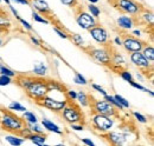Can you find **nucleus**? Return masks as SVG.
I'll return each mask as SVG.
<instances>
[{"instance_id": "15", "label": "nucleus", "mask_w": 154, "mask_h": 146, "mask_svg": "<svg viewBox=\"0 0 154 146\" xmlns=\"http://www.w3.org/2000/svg\"><path fill=\"white\" fill-rule=\"evenodd\" d=\"M27 138H29L35 145H38V146L44 145V143H45V140H46V137H45L44 134H42V133H33V132H31V133L27 136Z\"/></svg>"}, {"instance_id": "39", "label": "nucleus", "mask_w": 154, "mask_h": 146, "mask_svg": "<svg viewBox=\"0 0 154 146\" xmlns=\"http://www.w3.org/2000/svg\"><path fill=\"white\" fill-rule=\"evenodd\" d=\"M54 31L57 33L58 36H60V38H63V39H68V34L65 33V32H63V31H60L58 27H54Z\"/></svg>"}, {"instance_id": "14", "label": "nucleus", "mask_w": 154, "mask_h": 146, "mask_svg": "<svg viewBox=\"0 0 154 146\" xmlns=\"http://www.w3.org/2000/svg\"><path fill=\"white\" fill-rule=\"evenodd\" d=\"M30 4H31L37 11L42 12V13H51V10H50L48 2L44 1V0H31Z\"/></svg>"}, {"instance_id": "54", "label": "nucleus", "mask_w": 154, "mask_h": 146, "mask_svg": "<svg viewBox=\"0 0 154 146\" xmlns=\"http://www.w3.org/2000/svg\"><path fill=\"white\" fill-rule=\"evenodd\" d=\"M0 46H1V40H0Z\"/></svg>"}, {"instance_id": "49", "label": "nucleus", "mask_w": 154, "mask_h": 146, "mask_svg": "<svg viewBox=\"0 0 154 146\" xmlns=\"http://www.w3.org/2000/svg\"><path fill=\"white\" fill-rule=\"evenodd\" d=\"M13 1H16L18 4H23V5H30V1L29 0H13Z\"/></svg>"}, {"instance_id": "44", "label": "nucleus", "mask_w": 154, "mask_h": 146, "mask_svg": "<svg viewBox=\"0 0 154 146\" xmlns=\"http://www.w3.org/2000/svg\"><path fill=\"white\" fill-rule=\"evenodd\" d=\"M60 2L65 6H74L76 4V0H60Z\"/></svg>"}, {"instance_id": "31", "label": "nucleus", "mask_w": 154, "mask_h": 146, "mask_svg": "<svg viewBox=\"0 0 154 146\" xmlns=\"http://www.w3.org/2000/svg\"><path fill=\"white\" fill-rule=\"evenodd\" d=\"M115 97V99L123 106V109H127V107H129V103L123 98V97H121V95H119V94H116V95H114Z\"/></svg>"}, {"instance_id": "9", "label": "nucleus", "mask_w": 154, "mask_h": 146, "mask_svg": "<svg viewBox=\"0 0 154 146\" xmlns=\"http://www.w3.org/2000/svg\"><path fill=\"white\" fill-rule=\"evenodd\" d=\"M89 54L93 57V59H95L97 63L102 64V65H108L110 63V57L109 54L104 51V50H100V48H90Z\"/></svg>"}, {"instance_id": "55", "label": "nucleus", "mask_w": 154, "mask_h": 146, "mask_svg": "<svg viewBox=\"0 0 154 146\" xmlns=\"http://www.w3.org/2000/svg\"><path fill=\"white\" fill-rule=\"evenodd\" d=\"M0 60H1V59H0Z\"/></svg>"}, {"instance_id": "29", "label": "nucleus", "mask_w": 154, "mask_h": 146, "mask_svg": "<svg viewBox=\"0 0 154 146\" xmlns=\"http://www.w3.org/2000/svg\"><path fill=\"white\" fill-rule=\"evenodd\" d=\"M0 74H2V75H8V77H14V75H16V73L13 72L12 70H10V69H7V67H5V66H0Z\"/></svg>"}, {"instance_id": "4", "label": "nucleus", "mask_w": 154, "mask_h": 146, "mask_svg": "<svg viewBox=\"0 0 154 146\" xmlns=\"http://www.w3.org/2000/svg\"><path fill=\"white\" fill-rule=\"evenodd\" d=\"M63 111V118L65 119V121L70 123V124H76L82 121V113L79 109L75 105H65V107L62 110Z\"/></svg>"}, {"instance_id": "56", "label": "nucleus", "mask_w": 154, "mask_h": 146, "mask_svg": "<svg viewBox=\"0 0 154 146\" xmlns=\"http://www.w3.org/2000/svg\"><path fill=\"white\" fill-rule=\"evenodd\" d=\"M0 1H1V0H0Z\"/></svg>"}, {"instance_id": "17", "label": "nucleus", "mask_w": 154, "mask_h": 146, "mask_svg": "<svg viewBox=\"0 0 154 146\" xmlns=\"http://www.w3.org/2000/svg\"><path fill=\"white\" fill-rule=\"evenodd\" d=\"M42 124H43L44 128H46L48 131H51V132H55V133H58V134H62V131H60L59 127H58L56 124H54L52 121H50V120H48V119H43Z\"/></svg>"}, {"instance_id": "41", "label": "nucleus", "mask_w": 154, "mask_h": 146, "mask_svg": "<svg viewBox=\"0 0 154 146\" xmlns=\"http://www.w3.org/2000/svg\"><path fill=\"white\" fill-rule=\"evenodd\" d=\"M18 19H19V21L21 22V24H23V26H24L26 30H29V31H32V26H31V25H30V24H29L26 20H24V19H21V18H18Z\"/></svg>"}, {"instance_id": "3", "label": "nucleus", "mask_w": 154, "mask_h": 146, "mask_svg": "<svg viewBox=\"0 0 154 146\" xmlns=\"http://www.w3.org/2000/svg\"><path fill=\"white\" fill-rule=\"evenodd\" d=\"M36 101H37L38 105L51 110V111H54V112H60L65 107V105L68 104L66 100H55V99L49 98V97H46V95H44L43 98H40L38 100H36Z\"/></svg>"}, {"instance_id": "23", "label": "nucleus", "mask_w": 154, "mask_h": 146, "mask_svg": "<svg viewBox=\"0 0 154 146\" xmlns=\"http://www.w3.org/2000/svg\"><path fill=\"white\" fill-rule=\"evenodd\" d=\"M6 140L11 144V145H23L24 144V139L19 138V137H14V136H7Z\"/></svg>"}, {"instance_id": "25", "label": "nucleus", "mask_w": 154, "mask_h": 146, "mask_svg": "<svg viewBox=\"0 0 154 146\" xmlns=\"http://www.w3.org/2000/svg\"><path fill=\"white\" fill-rule=\"evenodd\" d=\"M24 119L27 121V123H36L37 124V117L35 115V113H32V112H27V111H25V113H24Z\"/></svg>"}, {"instance_id": "47", "label": "nucleus", "mask_w": 154, "mask_h": 146, "mask_svg": "<svg viewBox=\"0 0 154 146\" xmlns=\"http://www.w3.org/2000/svg\"><path fill=\"white\" fill-rule=\"evenodd\" d=\"M31 40H32V42L36 45V46H42V44H40V41H39L38 39H36L35 36H31Z\"/></svg>"}, {"instance_id": "32", "label": "nucleus", "mask_w": 154, "mask_h": 146, "mask_svg": "<svg viewBox=\"0 0 154 146\" xmlns=\"http://www.w3.org/2000/svg\"><path fill=\"white\" fill-rule=\"evenodd\" d=\"M121 78L123 79V80H126V81H132L133 80V77H132V74H131V72H128V71H122L121 72Z\"/></svg>"}, {"instance_id": "19", "label": "nucleus", "mask_w": 154, "mask_h": 146, "mask_svg": "<svg viewBox=\"0 0 154 146\" xmlns=\"http://www.w3.org/2000/svg\"><path fill=\"white\" fill-rule=\"evenodd\" d=\"M33 79L35 78H32V77H25V75H20L17 78V84L19 85L20 87L23 89V90H25L32 81H33Z\"/></svg>"}, {"instance_id": "18", "label": "nucleus", "mask_w": 154, "mask_h": 146, "mask_svg": "<svg viewBox=\"0 0 154 146\" xmlns=\"http://www.w3.org/2000/svg\"><path fill=\"white\" fill-rule=\"evenodd\" d=\"M33 73H35L37 77H45L46 73H48V67H46L43 63H37V64L33 66Z\"/></svg>"}, {"instance_id": "16", "label": "nucleus", "mask_w": 154, "mask_h": 146, "mask_svg": "<svg viewBox=\"0 0 154 146\" xmlns=\"http://www.w3.org/2000/svg\"><path fill=\"white\" fill-rule=\"evenodd\" d=\"M117 25H119L120 27L125 28V30H129V28L133 27L134 22H133V19L132 18L123 16V17H120V18L117 19Z\"/></svg>"}, {"instance_id": "12", "label": "nucleus", "mask_w": 154, "mask_h": 146, "mask_svg": "<svg viewBox=\"0 0 154 146\" xmlns=\"http://www.w3.org/2000/svg\"><path fill=\"white\" fill-rule=\"evenodd\" d=\"M119 6L123 12L129 13V14H136L140 11L139 5L134 2L133 0H120Z\"/></svg>"}, {"instance_id": "43", "label": "nucleus", "mask_w": 154, "mask_h": 146, "mask_svg": "<svg viewBox=\"0 0 154 146\" xmlns=\"http://www.w3.org/2000/svg\"><path fill=\"white\" fill-rule=\"evenodd\" d=\"M93 89H94V90H96L97 92H100V93H101V94H103V95L108 94V93L104 91V90H103L101 86H98V85H96V84H94V85H93Z\"/></svg>"}, {"instance_id": "27", "label": "nucleus", "mask_w": 154, "mask_h": 146, "mask_svg": "<svg viewBox=\"0 0 154 146\" xmlns=\"http://www.w3.org/2000/svg\"><path fill=\"white\" fill-rule=\"evenodd\" d=\"M74 81H75L76 84H78V85H87V80H85V78L78 72L75 73V79H74Z\"/></svg>"}, {"instance_id": "5", "label": "nucleus", "mask_w": 154, "mask_h": 146, "mask_svg": "<svg viewBox=\"0 0 154 146\" xmlns=\"http://www.w3.org/2000/svg\"><path fill=\"white\" fill-rule=\"evenodd\" d=\"M93 123L95 127L100 130L101 132H107L113 127V119L109 115H104L100 113H97L93 117Z\"/></svg>"}, {"instance_id": "37", "label": "nucleus", "mask_w": 154, "mask_h": 146, "mask_svg": "<svg viewBox=\"0 0 154 146\" xmlns=\"http://www.w3.org/2000/svg\"><path fill=\"white\" fill-rule=\"evenodd\" d=\"M134 117L137 119V121H140V123H142V124H145V123H147V119H146V117H143L142 114H140L139 112H134Z\"/></svg>"}, {"instance_id": "8", "label": "nucleus", "mask_w": 154, "mask_h": 146, "mask_svg": "<svg viewBox=\"0 0 154 146\" xmlns=\"http://www.w3.org/2000/svg\"><path fill=\"white\" fill-rule=\"evenodd\" d=\"M122 45L125 46V48L128 52H137V51H141L143 48V42L136 38H133V36H126Z\"/></svg>"}, {"instance_id": "52", "label": "nucleus", "mask_w": 154, "mask_h": 146, "mask_svg": "<svg viewBox=\"0 0 154 146\" xmlns=\"http://www.w3.org/2000/svg\"><path fill=\"white\" fill-rule=\"evenodd\" d=\"M89 1H90V4H96L98 0H89Z\"/></svg>"}, {"instance_id": "34", "label": "nucleus", "mask_w": 154, "mask_h": 146, "mask_svg": "<svg viewBox=\"0 0 154 146\" xmlns=\"http://www.w3.org/2000/svg\"><path fill=\"white\" fill-rule=\"evenodd\" d=\"M32 16H33V20H35V21H37V22H42V24H49V21H48L46 19L42 18L38 13H35V12H33V14H32Z\"/></svg>"}, {"instance_id": "42", "label": "nucleus", "mask_w": 154, "mask_h": 146, "mask_svg": "<svg viewBox=\"0 0 154 146\" xmlns=\"http://www.w3.org/2000/svg\"><path fill=\"white\" fill-rule=\"evenodd\" d=\"M66 93H68V97H69V99H70V100H76V97H77L76 92L69 90V91H66Z\"/></svg>"}, {"instance_id": "1", "label": "nucleus", "mask_w": 154, "mask_h": 146, "mask_svg": "<svg viewBox=\"0 0 154 146\" xmlns=\"http://www.w3.org/2000/svg\"><path fill=\"white\" fill-rule=\"evenodd\" d=\"M26 94L35 100H38L40 98H43L44 95L48 94L49 92V87L46 85V81L42 80V79H33V81L25 89Z\"/></svg>"}, {"instance_id": "6", "label": "nucleus", "mask_w": 154, "mask_h": 146, "mask_svg": "<svg viewBox=\"0 0 154 146\" xmlns=\"http://www.w3.org/2000/svg\"><path fill=\"white\" fill-rule=\"evenodd\" d=\"M76 21L78 24L79 27H82L83 30H90L91 27H94L96 25V20L95 18L90 14V13H87V12H81L76 18Z\"/></svg>"}, {"instance_id": "24", "label": "nucleus", "mask_w": 154, "mask_h": 146, "mask_svg": "<svg viewBox=\"0 0 154 146\" xmlns=\"http://www.w3.org/2000/svg\"><path fill=\"white\" fill-rule=\"evenodd\" d=\"M104 99H106L107 101H109V103H110L113 106L117 107V109H120V110L123 109V106H122V105H121V104H120V103L116 100L115 97H113V95H109V94H106V95H104Z\"/></svg>"}, {"instance_id": "28", "label": "nucleus", "mask_w": 154, "mask_h": 146, "mask_svg": "<svg viewBox=\"0 0 154 146\" xmlns=\"http://www.w3.org/2000/svg\"><path fill=\"white\" fill-rule=\"evenodd\" d=\"M8 109L14 110V111H21V112H25V111H26V109H25L23 105H20L19 103H16V101L11 103V104H10V106H8Z\"/></svg>"}, {"instance_id": "45", "label": "nucleus", "mask_w": 154, "mask_h": 146, "mask_svg": "<svg viewBox=\"0 0 154 146\" xmlns=\"http://www.w3.org/2000/svg\"><path fill=\"white\" fill-rule=\"evenodd\" d=\"M82 143H84L85 145H89V146H94V145H95V144H94V143H93L90 139H87V138H83V139H82Z\"/></svg>"}, {"instance_id": "46", "label": "nucleus", "mask_w": 154, "mask_h": 146, "mask_svg": "<svg viewBox=\"0 0 154 146\" xmlns=\"http://www.w3.org/2000/svg\"><path fill=\"white\" fill-rule=\"evenodd\" d=\"M71 128L72 130H75V131H83V126H81V125H76V124H71Z\"/></svg>"}, {"instance_id": "53", "label": "nucleus", "mask_w": 154, "mask_h": 146, "mask_svg": "<svg viewBox=\"0 0 154 146\" xmlns=\"http://www.w3.org/2000/svg\"><path fill=\"white\" fill-rule=\"evenodd\" d=\"M4 1H5V2L7 4V5H10V0H4Z\"/></svg>"}, {"instance_id": "20", "label": "nucleus", "mask_w": 154, "mask_h": 146, "mask_svg": "<svg viewBox=\"0 0 154 146\" xmlns=\"http://www.w3.org/2000/svg\"><path fill=\"white\" fill-rule=\"evenodd\" d=\"M46 85H48V87H49V91L55 90V91L65 92L64 91V86H63L62 84H59L58 81H55V80H48V81H46Z\"/></svg>"}, {"instance_id": "7", "label": "nucleus", "mask_w": 154, "mask_h": 146, "mask_svg": "<svg viewBox=\"0 0 154 146\" xmlns=\"http://www.w3.org/2000/svg\"><path fill=\"white\" fill-rule=\"evenodd\" d=\"M94 110L96 111V113H100V114H104L109 117L115 115L114 106L107 100H96L94 104Z\"/></svg>"}, {"instance_id": "10", "label": "nucleus", "mask_w": 154, "mask_h": 146, "mask_svg": "<svg viewBox=\"0 0 154 146\" xmlns=\"http://www.w3.org/2000/svg\"><path fill=\"white\" fill-rule=\"evenodd\" d=\"M131 60H132V63H133L134 65L141 67V69H148V67L151 66V61H148V60L146 59V57L141 53V51L132 52V54H131Z\"/></svg>"}, {"instance_id": "51", "label": "nucleus", "mask_w": 154, "mask_h": 146, "mask_svg": "<svg viewBox=\"0 0 154 146\" xmlns=\"http://www.w3.org/2000/svg\"><path fill=\"white\" fill-rule=\"evenodd\" d=\"M133 33H134L135 36H140V34H141V32H140V31H137V30H136V31H134V32H133Z\"/></svg>"}, {"instance_id": "30", "label": "nucleus", "mask_w": 154, "mask_h": 146, "mask_svg": "<svg viewBox=\"0 0 154 146\" xmlns=\"http://www.w3.org/2000/svg\"><path fill=\"white\" fill-rule=\"evenodd\" d=\"M11 77L8 75H0V86H6V85H10L11 84Z\"/></svg>"}, {"instance_id": "13", "label": "nucleus", "mask_w": 154, "mask_h": 146, "mask_svg": "<svg viewBox=\"0 0 154 146\" xmlns=\"http://www.w3.org/2000/svg\"><path fill=\"white\" fill-rule=\"evenodd\" d=\"M108 139L112 144L114 145H123L126 142H127V136L123 134V133H120V132H110L108 134Z\"/></svg>"}, {"instance_id": "35", "label": "nucleus", "mask_w": 154, "mask_h": 146, "mask_svg": "<svg viewBox=\"0 0 154 146\" xmlns=\"http://www.w3.org/2000/svg\"><path fill=\"white\" fill-rule=\"evenodd\" d=\"M29 127L31 132H36V133H42V130L39 126L36 125V123H29Z\"/></svg>"}, {"instance_id": "26", "label": "nucleus", "mask_w": 154, "mask_h": 146, "mask_svg": "<svg viewBox=\"0 0 154 146\" xmlns=\"http://www.w3.org/2000/svg\"><path fill=\"white\" fill-rule=\"evenodd\" d=\"M88 10H89V12L91 13V16L94 17V18H97V17H100V13H101V11H100V8L95 6L94 4H90L89 6H88Z\"/></svg>"}, {"instance_id": "38", "label": "nucleus", "mask_w": 154, "mask_h": 146, "mask_svg": "<svg viewBox=\"0 0 154 146\" xmlns=\"http://www.w3.org/2000/svg\"><path fill=\"white\" fill-rule=\"evenodd\" d=\"M129 84L133 86V87H135V89H137V90H141V91L143 92H148V89H146V87H143V86H141L140 84H137V83H135V81H129Z\"/></svg>"}, {"instance_id": "48", "label": "nucleus", "mask_w": 154, "mask_h": 146, "mask_svg": "<svg viewBox=\"0 0 154 146\" xmlns=\"http://www.w3.org/2000/svg\"><path fill=\"white\" fill-rule=\"evenodd\" d=\"M8 6H10V10H11V11H12V13H13V14H14V16H16V18H17V19L19 18V16H18V12H17V11H16V10H14V8H13V6H12V5H11V4H10V5H8Z\"/></svg>"}, {"instance_id": "33", "label": "nucleus", "mask_w": 154, "mask_h": 146, "mask_svg": "<svg viewBox=\"0 0 154 146\" xmlns=\"http://www.w3.org/2000/svg\"><path fill=\"white\" fill-rule=\"evenodd\" d=\"M113 61L117 64V65H122L123 63H125V59H123V57L122 55H120L119 53H115L114 54V59H113Z\"/></svg>"}, {"instance_id": "11", "label": "nucleus", "mask_w": 154, "mask_h": 146, "mask_svg": "<svg viewBox=\"0 0 154 146\" xmlns=\"http://www.w3.org/2000/svg\"><path fill=\"white\" fill-rule=\"evenodd\" d=\"M89 32H90L91 36L94 38V40H96L97 42L103 44V42H106L107 39H108V33H107V31H106L103 27H101V26H96V25H95L94 27H91V28L89 30Z\"/></svg>"}, {"instance_id": "50", "label": "nucleus", "mask_w": 154, "mask_h": 146, "mask_svg": "<svg viewBox=\"0 0 154 146\" xmlns=\"http://www.w3.org/2000/svg\"><path fill=\"white\" fill-rule=\"evenodd\" d=\"M114 41H115L116 45H120V46L122 45V41H121V39H120V38H115V39H114Z\"/></svg>"}, {"instance_id": "2", "label": "nucleus", "mask_w": 154, "mask_h": 146, "mask_svg": "<svg viewBox=\"0 0 154 146\" xmlns=\"http://www.w3.org/2000/svg\"><path fill=\"white\" fill-rule=\"evenodd\" d=\"M1 125L5 130L12 132H20V130L24 128V121L14 114L5 113L1 118Z\"/></svg>"}, {"instance_id": "21", "label": "nucleus", "mask_w": 154, "mask_h": 146, "mask_svg": "<svg viewBox=\"0 0 154 146\" xmlns=\"http://www.w3.org/2000/svg\"><path fill=\"white\" fill-rule=\"evenodd\" d=\"M143 51H142V54L146 57V59L148 60V61H151V63H153L154 60V50L152 46H146V47H143L142 48Z\"/></svg>"}, {"instance_id": "40", "label": "nucleus", "mask_w": 154, "mask_h": 146, "mask_svg": "<svg viewBox=\"0 0 154 146\" xmlns=\"http://www.w3.org/2000/svg\"><path fill=\"white\" fill-rule=\"evenodd\" d=\"M143 18L146 19V21L147 22H149V24H153V20H154V17H153V13H146V14H143Z\"/></svg>"}, {"instance_id": "22", "label": "nucleus", "mask_w": 154, "mask_h": 146, "mask_svg": "<svg viewBox=\"0 0 154 146\" xmlns=\"http://www.w3.org/2000/svg\"><path fill=\"white\" fill-rule=\"evenodd\" d=\"M76 99L79 101V104L82 105V106H88L89 105V100H88V95L84 93V92L79 91L77 93V97Z\"/></svg>"}, {"instance_id": "36", "label": "nucleus", "mask_w": 154, "mask_h": 146, "mask_svg": "<svg viewBox=\"0 0 154 146\" xmlns=\"http://www.w3.org/2000/svg\"><path fill=\"white\" fill-rule=\"evenodd\" d=\"M72 40H74V42L76 44L77 46H81L83 44V39H82V36H79V34H74L72 36Z\"/></svg>"}]
</instances>
